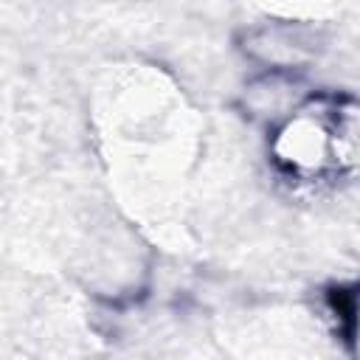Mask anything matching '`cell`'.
I'll list each match as a JSON object with an SVG mask.
<instances>
[{"mask_svg": "<svg viewBox=\"0 0 360 360\" xmlns=\"http://www.w3.org/2000/svg\"><path fill=\"white\" fill-rule=\"evenodd\" d=\"M276 152L284 163H290L292 169L301 172H312L326 160L329 152V135L309 118H298L292 121L276 143Z\"/></svg>", "mask_w": 360, "mask_h": 360, "instance_id": "6da1fadb", "label": "cell"}]
</instances>
